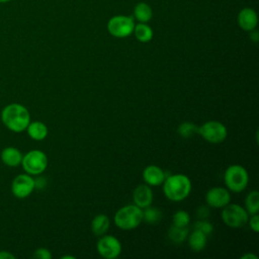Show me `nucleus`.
I'll list each match as a JSON object with an SVG mask.
<instances>
[{"label": "nucleus", "instance_id": "1", "mask_svg": "<svg viewBox=\"0 0 259 259\" xmlns=\"http://www.w3.org/2000/svg\"><path fill=\"white\" fill-rule=\"evenodd\" d=\"M1 121L11 132L21 133L26 130L30 122V114L24 105L10 103L2 109Z\"/></svg>", "mask_w": 259, "mask_h": 259}, {"label": "nucleus", "instance_id": "2", "mask_svg": "<svg viewBox=\"0 0 259 259\" xmlns=\"http://www.w3.org/2000/svg\"><path fill=\"white\" fill-rule=\"evenodd\" d=\"M163 184V192L171 201L185 199L191 191V181L184 174H172L166 176Z\"/></svg>", "mask_w": 259, "mask_h": 259}, {"label": "nucleus", "instance_id": "3", "mask_svg": "<svg viewBox=\"0 0 259 259\" xmlns=\"http://www.w3.org/2000/svg\"><path fill=\"white\" fill-rule=\"evenodd\" d=\"M143 222V208L136 204H127L120 207L114 214L115 226L123 231H131L139 227Z\"/></svg>", "mask_w": 259, "mask_h": 259}, {"label": "nucleus", "instance_id": "4", "mask_svg": "<svg viewBox=\"0 0 259 259\" xmlns=\"http://www.w3.org/2000/svg\"><path fill=\"white\" fill-rule=\"evenodd\" d=\"M224 182L229 190L233 192H241L248 185V172L241 165H231L226 169L224 173Z\"/></svg>", "mask_w": 259, "mask_h": 259}, {"label": "nucleus", "instance_id": "5", "mask_svg": "<svg viewBox=\"0 0 259 259\" xmlns=\"http://www.w3.org/2000/svg\"><path fill=\"white\" fill-rule=\"evenodd\" d=\"M221 215L224 224L232 229L242 228L248 223L249 219L247 210L237 203H228L223 207Z\"/></svg>", "mask_w": 259, "mask_h": 259}, {"label": "nucleus", "instance_id": "6", "mask_svg": "<svg viewBox=\"0 0 259 259\" xmlns=\"http://www.w3.org/2000/svg\"><path fill=\"white\" fill-rule=\"evenodd\" d=\"M21 165L29 175H39L48 167V157L40 150H31L22 156Z\"/></svg>", "mask_w": 259, "mask_h": 259}, {"label": "nucleus", "instance_id": "7", "mask_svg": "<svg viewBox=\"0 0 259 259\" xmlns=\"http://www.w3.org/2000/svg\"><path fill=\"white\" fill-rule=\"evenodd\" d=\"M198 135L211 144H219L226 140L228 130L224 123L218 120H208L198 126Z\"/></svg>", "mask_w": 259, "mask_h": 259}, {"label": "nucleus", "instance_id": "8", "mask_svg": "<svg viewBox=\"0 0 259 259\" xmlns=\"http://www.w3.org/2000/svg\"><path fill=\"white\" fill-rule=\"evenodd\" d=\"M134 18L126 15H115L107 22L108 32L117 38H123L131 35L134 31Z\"/></svg>", "mask_w": 259, "mask_h": 259}, {"label": "nucleus", "instance_id": "9", "mask_svg": "<svg viewBox=\"0 0 259 259\" xmlns=\"http://www.w3.org/2000/svg\"><path fill=\"white\" fill-rule=\"evenodd\" d=\"M97 252L105 259H115L121 253L119 240L111 235H102L97 242Z\"/></svg>", "mask_w": 259, "mask_h": 259}, {"label": "nucleus", "instance_id": "10", "mask_svg": "<svg viewBox=\"0 0 259 259\" xmlns=\"http://www.w3.org/2000/svg\"><path fill=\"white\" fill-rule=\"evenodd\" d=\"M35 188L34 179L27 173L17 175L11 184L12 194L17 198H25L29 196Z\"/></svg>", "mask_w": 259, "mask_h": 259}, {"label": "nucleus", "instance_id": "11", "mask_svg": "<svg viewBox=\"0 0 259 259\" xmlns=\"http://www.w3.org/2000/svg\"><path fill=\"white\" fill-rule=\"evenodd\" d=\"M205 201L208 206L213 208H223L231 201V194L225 187H211L205 193Z\"/></svg>", "mask_w": 259, "mask_h": 259}, {"label": "nucleus", "instance_id": "12", "mask_svg": "<svg viewBox=\"0 0 259 259\" xmlns=\"http://www.w3.org/2000/svg\"><path fill=\"white\" fill-rule=\"evenodd\" d=\"M153 191L148 184H140L137 186L133 192L134 204L141 208H145L152 204L153 202Z\"/></svg>", "mask_w": 259, "mask_h": 259}, {"label": "nucleus", "instance_id": "13", "mask_svg": "<svg viewBox=\"0 0 259 259\" xmlns=\"http://www.w3.org/2000/svg\"><path fill=\"white\" fill-rule=\"evenodd\" d=\"M142 176L145 183L149 186H159L164 182L166 178V174L162 170V168L156 165L147 166L143 170Z\"/></svg>", "mask_w": 259, "mask_h": 259}, {"label": "nucleus", "instance_id": "14", "mask_svg": "<svg viewBox=\"0 0 259 259\" xmlns=\"http://www.w3.org/2000/svg\"><path fill=\"white\" fill-rule=\"evenodd\" d=\"M258 16L253 8H243L238 14V24L245 31H251L256 28Z\"/></svg>", "mask_w": 259, "mask_h": 259}, {"label": "nucleus", "instance_id": "15", "mask_svg": "<svg viewBox=\"0 0 259 259\" xmlns=\"http://www.w3.org/2000/svg\"><path fill=\"white\" fill-rule=\"evenodd\" d=\"M22 153L15 147H6L1 152V161L9 166V167H16L21 164L22 161Z\"/></svg>", "mask_w": 259, "mask_h": 259}, {"label": "nucleus", "instance_id": "16", "mask_svg": "<svg viewBox=\"0 0 259 259\" xmlns=\"http://www.w3.org/2000/svg\"><path fill=\"white\" fill-rule=\"evenodd\" d=\"M25 131L27 132V135L34 141H42L49 134L48 126L38 120L30 121Z\"/></svg>", "mask_w": 259, "mask_h": 259}, {"label": "nucleus", "instance_id": "17", "mask_svg": "<svg viewBox=\"0 0 259 259\" xmlns=\"http://www.w3.org/2000/svg\"><path fill=\"white\" fill-rule=\"evenodd\" d=\"M188 245L193 252L202 251L207 243V236L198 230H193L188 236Z\"/></svg>", "mask_w": 259, "mask_h": 259}, {"label": "nucleus", "instance_id": "18", "mask_svg": "<svg viewBox=\"0 0 259 259\" xmlns=\"http://www.w3.org/2000/svg\"><path fill=\"white\" fill-rule=\"evenodd\" d=\"M109 225H110V222L106 214H103V213L97 214L93 218V220L91 222L92 233L95 236L100 237V236L106 234V232L109 229Z\"/></svg>", "mask_w": 259, "mask_h": 259}, {"label": "nucleus", "instance_id": "19", "mask_svg": "<svg viewBox=\"0 0 259 259\" xmlns=\"http://www.w3.org/2000/svg\"><path fill=\"white\" fill-rule=\"evenodd\" d=\"M134 17L139 22L148 23L153 17V10L146 2H139L134 8Z\"/></svg>", "mask_w": 259, "mask_h": 259}, {"label": "nucleus", "instance_id": "20", "mask_svg": "<svg viewBox=\"0 0 259 259\" xmlns=\"http://www.w3.org/2000/svg\"><path fill=\"white\" fill-rule=\"evenodd\" d=\"M133 33L135 34L136 38L141 42L150 41L154 35L152 27L147 23H143V22H139L138 24H135Z\"/></svg>", "mask_w": 259, "mask_h": 259}, {"label": "nucleus", "instance_id": "21", "mask_svg": "<svg viewBox=\"0 0 259 259\" xmlns=\"http://www.w3.org/2000/svg\"><path fill=\"white\" fill-rule=\"evenodd\" d=\"M245 209L249 215L259 212V192L257 190L250 191L245 199Z\"/></svg>", "mask_w": 259, "mask_h": 259}, {"label": "nucleus", "instance_id": "22", "mask_svg": "<svg viewBox=\"0 0 259 259\" xmlns=\"http://www.w3.org/2000/svg\"><path fill=\"white\" fill-rule=\"evenodd\" d=\"M188 236V230L186 227H178L172 225L168 230L169 239L175 244L183 243Z\"/></svg>", "mask_w": 259, "mask_h": 259}, {"label": "nucleus", "instance_id": "23", "mask_svg": "<svg viewBox=\"0 0 259 259\" xmlns=\"http://www.w3.org/2000/svg\"><path fill=\"white\" fill-rule=\"evenodd\" d=\"M162 219V212L158 207L147 206L143 209V221L148 224H156Z\"/></svg>", "mask_w": 259, "mask_h": 259}, {"label": "nucleus", "instance_id": "24", "mask_svg": "<svg viewBox=\"0 0 259 259\" xmlns=\"http://www.w3.org/2000/svg\"><path fill=\"white\" fill-rule=\"evenodd\" d=\"M177 133L179 134L180 137H182L184 139H189L193 135L198 134V126L196 124H194L193 122L184 121L179 124V126L177 128Z\"/></svg>", "mask_w": 259, "mask_h": 259}, {"label": "nucleus", "instance_id": "25", "mask_svg": "<svg viewBox=\"0 0 259 259\" xmlns=\"http://www.w3.org/2000/svg\"><path fill=\"white\" fill-rule=\"evenodd\" d=\"M173 225L174 226H178V227H187L189 222H190V217L188 214V212H186L185 210H177L174 214H173Z\"/></svg>", "mask_w": 259, "mask_h": 259}, {"label": "nucleus", "instance_id": "26", "mask_svg": "<svg viewBox=\"0 0 259 259\" xmlns=\"http://www.w3.org/2000/svg\"><path fill=\"white\" fill-rule=\"evenodd\" d=\"M194 227V230H198L200 232H202L204 235L206 236H209L212 231H213V226L211 223H209L208 221L206 220H201L199 219L198 221H196L193 225Z\"/></svg>", "mask_w": 259, "mask_h": 259}, {"label": "nucleus", "instance_id": "27", "mask_svg": "<svg viewBox=\"0 0 259 259\" xmlns=\"http://www.w3.org/2000/svg\"><path fill=\"white\" fill-rule=\"evenodd\" d=\"M32 257L37 258V259H51L52 258V253L47 248H37L34 251Z\"/></svg>", "mask_w": 259, "mask_h": 259}, {"label": "nucleus", "instance_id": "28", "mask_svg": "<svg viewBox=\"0 0 259 259\" xmlns=\"http://www.w3.org/2000/svg\"><path fill=\"white\" fill-rule=\"evenodd\" d=\"M248 223L253 232H255V233L259 232V215H258V213L252 214L251 218L248 219Z\"/></svg>", "mask_w": 259, "mask_h": 259}, {"label": "nucleus", "instance_id": "29", "mask_svg": "<svg viewBox=\"0 0 259 259\" xmlns=\"http://www.w3.org/2000/svg\"><path fill=\"white\" fill-rule=\"evenodd\" d=\"M209 215V209L206 206H199L197 209V217L201 220H206Z\"/></svg>", "mask_w": 259, "mask_h": 259}, {"label": "nucleus", "instance_id": "30", "mask_svg": "<svg viewBox=\"0 0 259 259\" xmlns=\"http://www.w3.org/2000/svg\"><path fill=\"white\" fill-rule=\"evenodd\" d=\"M0 259H15V255L8 251H0Z\"/></svg>", "mask_w": 259, "mask_h": 259}, {"label": "nucleus", "instance_id": "31", "mask_svg": "<svg viewBox=\"0 0 259 259\" xmlns=\"http://www.w3.org/2000/svg\"><path fill=\"white\" fill-rule=\"evenodd\" d=\"M249 32H250V38H251V40H253L254 42H257L258 39H259V33H258V31L256 30V28L253 29V30H251V31H249Z\"/></svg>", "mask_w": 259, "mask_h": 259}, {"label": "nucleus", "instance_id": "32", "mask_svg": "<svg viewBox=\"0 0 259 259\" xmlns=\"http://www.w3.org/2000/svg\"><path fill=\"white\" fill-rule=\"evenodd\" d=\"M34 182H35V188H42L46 185V180L42 177L40 179L34 180Z\"/></svg>", "mask_w": 259, "mask_h": 259}, {"label": "nucleus", "instance_id": "33", "mask_svg": "<svg viewBox=\"0 0 259 259\" xmlns=\"http://www.w3.org/2000/svg\"><path fill=\"white\" fill-rule=\"evenodd\" d=\"M241 258H242V259H251V258H253V259H257L258 257H257L256 255H254V254H251V253H247V254L243 255Z\"/></svg>", "mask_w": 259, "mask_h": 259}, {"label": "nucleus", "instance_id": "34", "mask_svg": "<svg viewBox=\"0 0 259 259\" xmlns=\"http://www.w3.org/2000/svg\"><path fill=\"white\" fill-rule=\"evenodd\" d=\"M67 258H69V259H75L74 256H67V255H66V256H63V257H62V259H67Z\"/></svg>", "mask_w": 259, "mask_h": 259}, {"label": "nucleus", "instance_id": "35", "mask_svg": "<svg viewBox=\"0 0 259 259\" xmlns=\"http://www.w3.org/2000/svg\"><path fill=\"white\" fill-rule=\"evenodd\" d=\"M10 1H12V0H0V3L2 4V3H7V2H10Z\"/></svg>", "mask_w": 259, "mask_h": 259}]
</instances>
